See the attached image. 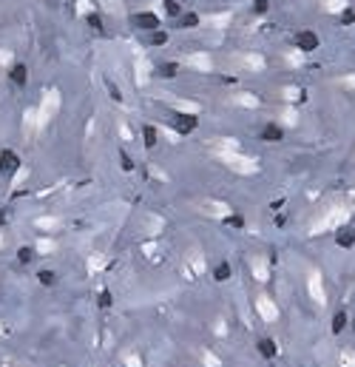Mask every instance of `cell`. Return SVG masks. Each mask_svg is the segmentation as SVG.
<instances>
[{"mask_svg":"<svg viewBox=\"0 0 355 367\" xmlns=\"http://www.w3.org/2000/svg\"><path fill=\"white\" fill-rule=\"evenodd\" d=\"M131 26L142 29V32H157L159 29V17L154 15V12H137V15L131 17Z\"/></svg>","mask_w":355,"mask_h":367,"instance_id":"1","label":"cell"},{"mask_svg":"<svg viewBox=\"0 0 355 367\" xmlns=\"http://www.w3.org/2000/svg\"><path fill=\"white\" fill-rule=\"evenodd\" d=\"M293 43H296V49H301V51H316L318 49V34L310 32V29H301V32H296Z\"/></svg>","mask_w":355,"mask_h":367,"instance_id":"2","label":"cell"},{"mask_svg":"<svg viewBox=\"0 0 355 367\" xmlns=\"http://www.w3.org/2000/svg\"><path fill=\"white\" fill-rule=\"evenodd\" d=\"M17 168H20V157H17L12 148H3L0 151V174H15Z\"/></svg>","mask_w":355,"mask_h":367,"instance_id":"3","label":"cell"},{"mask_svg":"<svg viewBox=\"0 0 355 367\" xmlns=\"http://www.w3.org/2000/svg\"><path fill=\"white\" fill-rule=\"evenodd\" d=\"M199 125V120L194 117V114H174V128H177V134H191Z\"/></svg>","mask_w":355,"mask_h":367,"instance_id":"4","label":"cell"},{"mask_svg":"<svg viewBox=\"0 0 355 367\" xmlns=\"http://www.w3.org/2000/svg\"><path fill=\"white\" fill-rule=\"evenodd\" d=\"M261 140H264V143H281V140H284V128L276 125V122H267V125L261 128Z\"/></svg>","mask_w":355,"mask_h":367,"instance_id":"5","label":"cell"},{"mask_svg":"<svg viewBox=\"0 0 355 367\" xmlns=\"http://www.w3.org/2000/svg\"><path fill=\"white\" fill-rule=\"evenodd\" d=\"M9 80H12L15 85H26V83H29V68L23 66V63L12 66V68H9Z\"/></svg>","mask_w":355,"mask_h":367,"instance_id":"6","label":"cell"},{"mask_svg":"<svg viewBox=\"0 0 355 367\" xmlns=\"http://www.w3.org/2000/svg\"><path fill=\"white\" fill-rule=\"evenodd\" d=\"M335 242H338L341 248H353L355 245V231L353 228H341L338 234H335Z\"/></svg>","mask_w":355,"mask_h":367,"instance_id":"7","label":"cell"},{"mask_svg":"<svg viewBox=\"0 0 355 367\" xmlns=\"http://www.w3.org/2000/svg\"><path fill=\"white\" fill-rule=\"evenodd\" d=\"M177 20H179L182 29H196V26H199V15H196V12H182Z\"/></svg>","mask_w":355,"mask_h":367,"instance_id":"8","label":"cell"},{"mask_svg":"<svg viewBox=\"0 0 355 367\" xmlns=\"http://www.w3.org/2000/svg\"><path fill=\"white\" fill-rule=\"evenodd\" d=\"M258 353L264 356V359H273L276 356V345H273V339H258Z\"/></svg>","mask_w":355,"mask_h":367,"instance_id":"9","label":"cell"},{"mask_svg":"<svg viewBox=\"0 0 355 367\" xmlns=\"http://www.w3.org/2000/svg\"><path fill=\"white\" fill-rule=\"evenodd\" d=\"M230 273H233V270H230L227 262H219V265L213 267V279H216V282H227V279H230Z\"/></svg>","mask_w":355,"mask_h":367,"instance_id":"10","label":"cell"},{"mask_svg":"<svg viewBox=\"0 0 355 367\" xmlns=\"http://www.w3.org/2000/svg\"><path fill=\"white\" fill-rule=\"evenodd\" d=\"M177 71H179V66H177V63H162V66L157 68V74H159V77H165V80L177 77Z\"/></svg>","mask_w":355,"mask_h":367,"instance_id":"11","label":"cell"},{"mask_svg":"<svg viewBox=\"0 0 355 367\" xmlns=\"http://www.w3.org/2000/svg\"><path fill=\"white\" fill-rule=\"evenodd\" d=\"M142 137H145V148H154V145H157V140H159V134H157L154 125H145V128H142Z\"/></svg>","mask_w":355,"mask_h":367,"instance_id":"12","label":"cell"},{"mask_svg":"<svg viewBox=\"0 0 355 367\" xmlns=\"http://www.w3.org/2000/svg\"><path fill=\"white\" fill-rule=\"evenodd\" d=\"M34 256H37V253H34V248H29V245L17 250V262H20V265H29V262L34 259Z\"/></svg>","mask_w":355,"mask_h":367,"instance_id":"13","label":"cell"},{"mask_svg":"<svg viewBox=\"0 0 355 367\" xmlns=\"http://www.w3.org/2000/svg\"><path fill=\"white\" fill-rule=\"evenodd\" d=\"M344 327H347V313H344V310H338V313L333 316V333H341Z\"/></svg>","mask_w":355,"mask_h":367,"instance_id":"14","label":"cell"},{"mask_svg":"<svg viewBox=\"0 0 355 367\" xmlns=\"http://www.w3.org/2000/svg\"><path fill=\"white\" fill-rule=\"evenodd\" d=\"M37 282H40V285H46V287H49V285H54V282H57V273H54V270H40V273H37Z\"/></svg>","mask_w":355,"mask_h":367,"instance_id":"15","label":"cell"},{"mask_svg":"<svg viewBox=\"0 0 355 367\" xmlns=\"http://www.w3.org/2000/svg\"><path fill=\"white\" fill-rule=\"evenodd\" d=\"M165 12H168L171 17H179L182 15V6H179L177 0H165Z\"/></svg>","mask_w":355,"mask_h":367,"instance_id":"16","label":"cell"},{"mask_svg":"<svg viewBox=\"0 0 355 367\" xmlns=\"http://www.w3.org/2000/svg\"><path fill=\"white\" fill-rule=\"evenodd\" d=\"M151 43H154V46H165V43H168V34L162 32V29L151 32Z\"/></svg>","mask_w":355,"mask_h":367,"instance_id":"17","label":"cell"},{"mask_svg":"<svg viewBox=\"0 0 355 367\" xmlns=\"http://www.w3.org/2000/svg\"><path fill=\"white\" fill-rule=\"evenodd\" d=\"M85 23H88L94 32H102V17H99V15H88V17H85Z\"/></svg>","mask_w":355,"mask_h":367,"instance_id":"18","label":"cell"},{"mask_svg":"<svg viewBox=\"0 0 355 367\" xmlns=\"http://www.w3.org/2000/svg\"><path fill=\"white\" fill-rule=\"evenodd\" d=\"M119 163H122V168H125V171H134V163H131V157L125 154V151H119Z\"/></svg>","mask_w":355,"mask_h":367,"instance_id":"19","label":"cell"},{"mask_svg":"<svg viewBox=\"0 0 355 367\" xmlns=\"http://www.w3.org/2000/svg\"><path fill=\"white\" fill-rule=\"evenodd\" d=\"M341 23H344V26H350V23H355V12H353V9H347V12L341 15Z\"/></svg>","mask_w":355,"mask_h":367,"instance_id":"20","label":"cell"},{"mask_svg":"<svg viewBox=\"0 0 355 367\" xmlns=\"http://www.w3.org/2000/svg\"><path fill=\"white\" fill-rule=\"evenodd\" d=\"M225 222L230 225V228H244V219L242 217H227Z\"/></svg>","mask_w":355,"mask_h":367,"instance_id":"21","label":"cell"},{"mask_svg":"<svg viewBox=\"0 0 355 367\" xmlns=\"http://www.w3.org/2000/svg\"><path fill=\"white\" fill-rule=\"evenodd\" d=\"M267 3H270V0H253V9H256L258 15H264V12H267Z\"/></svg>","mask_w":355,"mask_h":367,"instance_id":"22","label":"cell"},{"mask_svg":"<svg viewBox=\"0 0 355 367\" xmlns=\"http://www.w3.org/2000/svg\"><path fill=\"white\" fill-rule=\"evenodd\" d=\"M99 305H102V307H111V293H108V290L99 293Z\"/></svg>","mask_w":355,"mask_h":367,"instance_id":"23","label":"cell"},{"mask_svg":"<svg viewBox=\"0 0 355 367\" xmlns=\"http://www.w3.org/2000/svg\"><path fill=\"white\" fill-rule=\"evenodd\" d=\"M313 296H316L318 302H324V290H321V285L318 282H313Z\"/></svg>","mask_w":355,"mask_h":367,"instance_id":"24","label":"cell"},{"mask_svg":"<svg viewBox=\"0 0 355 367\" xmlns=\"http://www.w3.org/2000/svg\"><path fill=\"white\" fill-rule=\"evenodd\" d=\"M108 91H111V97H114L117 102L122 100V94H119V88H117V85H108Z\"/></svg>","mask_w":355,"mask_h":367,"instance_id":"25","label":"cell"},{"mask_svg":"<svg viewBox=\"0 0 355 367\" xmlns=\"http://www.w3.org/2000/svg\"><path fill=\"white\" fill-rule=\"evenodd\" d=\"M344 367H355V359L350 353H344Z\"/></svg>","mask_w":355,"mask_h":367,"instance_id":"26","label":"cell"},{"mask_svg":"<svg viewBox=\"0 0 355 367\" xmlns=\"http://www.w3.org/2000/svg\"><path fill=\"white\" fill-rule=\"evenodd\" d=\"M0 225H6V208H0Z\"/></svg>","mask_w":355,"mask_h":367,"instance_id":"27","label":"cell"},{"mask_svg":"<svg viewBox=\"0 0 355 367\" xmlns=\"http://www.w3.org/2000/svg\"><path fill=\"white\" fill-rule=\"evenodd\" d=\"M353 327H355V325H353Z\"/></svg>","mask_w":355,"mask_h":367,"instance_id":"28","label":"cell"}]
</instances>
